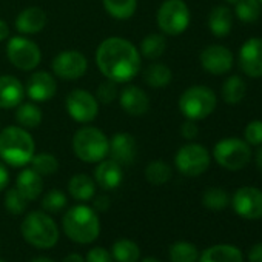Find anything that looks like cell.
Instances as JSON below:
<instances>
[{
	"mask_svg": "<svg viewBox=\"0 0 262 262\" xmlns=\"http://www.w3.org/2000/svg\"><path fill=\"white\" fill-rule=\"evenodd\" d=\"M96 63L106 79L126 83L141 71V53L123 37H108L97 47Z\"/></svg>",
	"mask_w": 262,
	"mask_h": 262,
	"instance_id": "obj_1",
	"label": "cell"
},
{
	"mask_svg": "<svg viewBox=\"0 0 262 262\" xmlns=\"http://www.w3.org/2000/svg\"><path fill=\"white\" fill-rule=\"evenodd\" d=\"M36 155V144L30 131L11 125L0 131V159L5 164L22 168L28 165Z\"/></svg>",
	"mask_w": 262,
	"mask_h": 262,
	"instance_id": "obj_2",
	"label": "cell"
},
{
	"mask_svg": "<svg viewBox=\"0 0 262 262\" xmlns=\"http://www.w3.org/2000/svg\"><path fill=\"white\" fill-rule=\"evenodd\" d=\"M62 227L65 234L77 244H91L100 234V221L94 208L88 205H74L71 207L63 219Z\"/></svg>",
	"mask_w": 262,
	"mask_h": 262,
	"instance_id": "obj_3",
	"label": "cell"
},
{
	"mask_svg": "<svg viewBox=\"0 0 262 262\" xmlns=\"http://www.w3.org/2000/svg\"><path fill=\"white\" fill-rule=\"evenodd\" d=\"M24 239L40 250L54 247L59 241V228L53 217L43 211H31L25 216L20 225Z\"/></svg>",
	"mask_w": 262,
	"mask_h": 262,
	"instance_id": "obj_4",
	"label": "cell"
},
{
	"mask_svg": "<svg viewBox=\"0 0 262 262\" xmlns=\"http://www.w3.org/2000/svg\"><path fill=\"white\" fill-rule=\"evenodd\" d=\"M74 155L86 164L103 161L110 151V139L96 126H82L73 136Z\"/></svg>",
	"mask_w": 262,
	"mask_h": 262,
	"instance_id": "obj_5",
	"label": "cell"
},
{
	"mask_svg": "<svg viewBox=\"0 0 262 262\" xmlns=\"http://www.w3.org/2000/svg\"><path fill=\"white\" fill-rule=\"evenodd\" d=\"M216 94L204 85L187 88L179 97V110L190 120H202L208 117L216 108Z\"/></svg>",
	"mask_w": 262,
	"mask_h": 262,
	"instance_id": "obj_6",
	"label": "cell"
},
{
	"mask_svg": "<svg viewBox=\"0 0 262 262\" xmlns=\"http://www.w3.org/2000/svg\"><path fill=\"white\" fill-rule=\"evenodd\" d=\"M214 161L225 170L237 171L247 167L251 159L250 145L237 138H227L219 141L213 148Z\"/></svg>",
	"mask_w": 262,
	"mask_h": 262,
	"instance_id": "obj_7",
	"label": "cell"
},
{
	"mask_svg": "<svg viewBox=\"0 0 262 262\" xmlns=\"http://www.w3.org/2000/svg\"><path fill=\"white\" fill-rule=\"evenodd\" d=\"M190 8L184 0H165L158 10V27L167 36H179L190 25Z\"/></svg>",
	"mask_w": 262,
	"mask_h": 262,
	"instance_id": "obj_8",
	"label": "cell"
},
{
	"mask_svg": "<svg viewBox=\"0 0 262 262\" xmlns=\"http://www.w3.org/2000/svg\"><path fill=\"white\" fill-rule=\"evenodd\" d=\"M8 60L20 71H33L42 60V51L36 42L24 36H14L7 43Z\"/></svg>",
	"mask_w": 262,
	"mask_h": 262,
	"instance_id": "obj_9",
	"label": "cell"
},
{
	"mask_svg": "<svg viewBox=\"0 0 262 262\" xmlns=\"http://www.w3.org/2000/svg\"><path fill=\"white\" fill-rule=\"evenodd\" d=\"M211 156L201 144H187L181 147L174 156V165L184 176L196 178L205 173L210 167Z\"/></svg>",
	"mask_w": 262,
	"mask_h": 262,
	"instance_id": "obj_10",
	"label": "cell"
},
{
	"mask_svg": "<svg viewBox=\"0 0 262 262\" xmlns=\"http://www.w3.org/2000/svg\"><path fill=\"white\" fill-rule=\"evenodd\" d=\"M65 106L70 117L79 123H90L99 114V102L94 94L85 90H71L67 94Z\"/></svg>",
	"mask_w": 262,
	"mask_h": 262,
	"instance_id": "obj_11",
	"label": "cell"
},
{
	"mask_svg": "<svg viewBox=\"0 0 262 262\" xmlns=\"http://www.w3.org/2000/svg\"><path fill=\"white\" fill-rule=\"evenodd\" d=\"M54 76L63 80H77L88 70L86 57L77 50H67L59 53L51 63Z\"/></svg>",
	"mask_w": 262,
	"mask_h": 262,
	"instance_id": "obj_12",
	"label": "cell"
},
{
	"mask_svg": "<svg viewBox=\"0 0 262 262\" xmlns=\"http://www.w3.org/2000/svg\"><path fill=\"white\" fill-rule=\"evenodd\" d=\"M236 214L244 219H260L262 217V191L254 187H242L236 190L231 199Z\"/></svg>",
	"mask_w": 262,
	"mask_h": 262,
	"instance_id": "obj_13",
	"label": "cell"
},
{
	"mask_svg": "<svg viewBox=\"0 0 262 262\" xmlns=\"http://www.w3.org/2000/svg\"><path fill=\"white\" fill-rule=\"evenodd\" d=\"M199 60L202 68L214 76L225 74L233 68V53L224 45H208L202 50Z\"/></svg>",
	"mask_w": 262,
	"mask_h": 262,
	"instance_id": "obj_14",
	"label": "cell"
},
{
	"mask_svg": "<svg viewBox=\"0 0 262 262\" xmlns=\"http://www.w3.org/2000/svg\"><path fill=\"white\" fill-rule=\"evenodd\" d=\"M239 67L242 73L253 79L262 77V39L251 37L239 50Z\"/></svg>",
	"mask_w": 262,
	"mask_h": 262,
	"instance_id": "obj_15",
	"label": "cell"
},
{
	"mask_svg": "<svg viewBox=\"0 0 262 262\" xmlns=\"http://www.w3.org/2000/svg\"><path fill=\"white\" fill-rule=\"evenodd\" d=\"M57 82L54 76L47 71H36L33 73L25 85V93L33 102H48L56 96Z\"/></svg>",
	"mask_w": 262,
	"mask_h": 262,
	"instance_id": "obj_16",
	"label": "cell"
},
{
	"mask_svg": "<svg viewBox=\"0 0 262 262\" xmlns=\"http://www.w3.org/2000/svg\"><path fill=\"white\" fill-rule=\"evenodd\" d=\"M117 99H119L120 108L129 116H135V117L144 116L150 110V97H148V94L142 88H139L136 85L123 86L119 91Z\"/></svg>",
	"mask_w": 262,
	"mask_h": 262,
	"instance_id": "obj_17",
	"label": "cell"
},
{
	"mask_svg": "<svg viewBox=\"0 0 262 262\" xmlns=\"http://www.w3.org/2000/svg\"><path fill=\"white\" fill-rule=\"evenodd\" d=\"M136 153H138V144L133 135L122 131V133H116L110 139L108 155L111 156L113 161H116L122 167L133 164L136 159Z\"/></svg>",
	"mask_w": 262,
	"mask_h": 262,
	"instance_id": "obj_18",
	"label": "cell"
},
{
	"mask_svg": "<svg viewBox=\"0 0 262 262\" xmlns=\"http://www.w3.org/2000/svg\"><path fill=\"white\" fill-rule=\"evenodd\" d=\"M25 96V85L17 77L11 74L0 76V108H16L24 102Z\"/></svg>",
	"mask_w": 262,
	"mask_h": 262,
	"instance_id": "obj_19",
	"label": "cell"
},
{
	"mask_svg": "<svg viewBox=\"0 0 262 262\" xmlns=\"http://www.w3.org/2000/svg\"><path fill=\"white\" fill-rule=\"evenodd\" d=\"M123 181L122 165L113 159H103L97 162L94 170V182L103 190H114Z\"/></svg>",
	"mask_w": 262,
	"mask_h": 262,
	"instance_id": "obj_20",
	"label": "cell"
},
{
	"mask_svg": "<svg viewBox=\"0 0 262 262\" xmlns=\"http://www.w3.org/2000/svg\"><path fill=\"white\" fill-rule=\"evenodd\" d=\"M47 13L39 8V7H30L25 8L24 11L19 13V16L16 17V30L20 34L25 36H31V34H37L40 33L45 25H47Z\"/></svg>",
	"mask_w": 262,
	"mask_h": 262,
	"instance_id": "obj_21",
	"label": "cell"
},
{
	"mask_svg": "<svg viewBox=\"0 0 262 262\" xmlns=\"http://www.w3.org/2000/svg\"><path fill=\"white\" fill-rule=\"evenodd\" d=\"M16 188L25 196L28 202L36 201L43 191V179L33 168H25L16 179Z\"/></svg>",
	"mask_w": 262,
	"mask_h": 262,
	"instance_id": "obj_22",
	"label": "cell"
},
{
	"mask_svg": "<svg viewBox=\"0 0 262 262\" xmlns=\"http://www.w3.org/2000/svg\"><path fill=\"white\" fill-rule=\"evenodd\" d=\"M208 28L213 36L225 37L233 28V14L227 7H214L208 16Z\"/></svg>",
	"mask_w": 262,
	"mask_h": 262,
	"instance_id": "obj_23",
	"label": "cell"
},
{
	"mask_svg": "<svg viewBox=\"0 0 262 262\" xmlns=\"http://www.w3.org/2000/svg\"><path fill=\"white\" fill-rule=\"evenodd\" d=\"M199 262H244L242 253L233 245H213L207 248L198 259Z\"/></svg>",
	"mask_w": 262,
	"mask_h": 262,
	"instance_id": "obj_24",
	"label": "cell"
},
{
	"mask_svg": "<svg viewBox=\"0 0 262 262\" xmlns=\"http://www.w3.org/2000/svg\"><path fill=\"white\" fill-rule=\"evenodd\" d=\"M68 191L76 201L86 202L96 194V182L88 174H74L68 182Z\"/></svg>",
	"mask_w": 262,
	"mask_h": 262,
	"instance_id": "obj_25",
	"label": "cell"
},
{
	"mask_svg": "<svg viewBox=\"0 0 262 262\" xmlns=\"http://www.w3.org/2000/svg\"><path fill=\"white\" fill-rule=\"evenodd\" d=\"M16 108V120L19 126L25 129H33L42 123V110L36 105V102H22Z\"/></svg>",
	"mask_w": 262,
	"mask_h": 262,
	"instance_id": "obj_26",
	"label": "cell"
},
{
	"mask_svg": "<svg viewBox=\"0 0 262 262\" xmlns=\"http://www.w3.org/2000/svg\"><path fill=\"white\" fill-rule=\"evenodd\" d=\"M111 256L117 262H138L141 257V248L139 245L126 237L117 239L111 247Z\"/></svg>",
	"mask_w": 262,
	"mask_h": 262,
	"instance_id": "obj_27",
	"label": "cell"
},
{
	"mask_svg": "<svg viewBox=\"0 0 262 262\" xmlns=\"http://www.w3.org/2000/svg\"><path fill=\"white\" fill-rule=\"evenodd\" d=\"M173 73L164 63H151L144 71V82L151 88H165L171 83Z\"/></svg>",
	"mask_w": 262,
	"mask_h": 262,
	"instance_id": "obj_28",
	"label": "cell"
},
{
	"mask_svg": "<svg viewBox=\"0 0 262 262\" xmlns=\"http://www.w3.org/2000/svg\"><path fill=\"white\" fill-rule=\"evenodd\" d=\"M105 11L117 20H128L138 10V0H102Z\"/></svg>",
	"mask_w": 262,
	"mask_h": 262,
	"instance_id": "obj_29",
	"label": "cell"
},
{
	"mask_svg": "<svg viewBox=\"0 0 262 262\" xmlns=\"http://www.w3.org/2000/svg\"><path fill=\"white\" fill-rule=\"evenodd\" d=\"M167 50V40L165 36L162 34H148L144 37V40L141 42V56H144L148 60H156L159 59Z\"/></svg>",
	"mask_w": 262,
	"mask_h": 262,
	"instance_id": "obj_30",
	"label": "cell"
},
{
	"mask_svg": "<svg viewBox=\"0 0 262 262\" xmlns=\"http://www.w3.org/2000/svg\"><path fill=\"white\" fill-rule=\"evenodd\" d=\"M244 96H245V82L239 76L227 77L222 85V99L230 105H236L244 99Z\"/></svg>",
	"mask_w": 262,
	"mask_h": 262,
	"instance_id": "obj_31",
	"label": "cell"
},
{
	"mask_svg": "<svg viewBox=\"0 0 262 262\" xmlns=\"http://www.w3.org/2000/svg\"><path fill=\"white\" fill-rule=\"evenodd\" d=\"M173 176L171 167L165 161H153L145 168V179L153 185H164Z\"/></svg>",
	"mask_w": 262,
	"mask_h": 262,
	"instance_id": "obj_32",
	"label": "cell"
},
{
	"mask_svg": "<svg viewBox=\"0 0 262 262\" xmlns=\"http://www.w3.org/2000/svg\"><path fill=\"white\" fill-rule=\"evenodd\" d=\"M198 259H199V251L188 241H179L170 247L171 262H198Z\"/></svg>",
	"mask_w": 262,
	"mask_h": 262,
	"instance_id": "obj_33",
	"label": "cell"
},
{
	"mask_svg": "<svg viewBox=\"0 0 262 262\" xmlns=\"http://www.w3.org/2000/svg\"><path fill=\"white\" fill-rule=\"evenodd\" d=\"M262 5L259 0H237L234 4V13L239 20L245 24H253L260 17Z\"/></svg>",
	"mask_w": 262,
	"mask_h": 262,
	"instance_id": "obj_34",
	"label": "cell"
},
{
	"mask_svg": "<svg viewBox=\"0 0 262 262\" xmlns=\"http://www.w3.org/2000/svg\"><path fill=\"white\" fill-rule=\"evenodd\" d=\"M30 164H31V168L34 171H37L42 178L43 176L56 174L57 170H59V161H57V158L54 155H50V153L34 155Z\"/></svg>",
	"mask_w": 262,
	"mask_h": 262,
	"instance_id": "obj_35",
	"label": "cell"
},
{
	"mask_svg": "<svg viewBox=\"0 0 262 262\" xmlns=\"http://www.w3.org/2000/svg\"><path fill=\"white\" fill-rule=\"evenodd\" d=\"M202 204L205 208L213 210V211H221L228 205V194L225 190L211 187L204 191L202 194Z\"/></svg>",
	"mask_w": 262,
	"mask_h": 262,
	"instance_id": "obj_36",
	"label": "cell"
},
{
	"mask_svg": "<svg viewBox=\"0 0 262 262\" xmlns=\"http://www.w3.org/2000/svg\"><path fill=\"white\" fill-rule=\"evenodd\" d=\"M28 201L25 199V196L14 187L10 188L5 194V207L11 214H22L27 210Z\"/></svg>",
	"mask_w": 262,
	"mask_h": 262,
	"instance_id": "obj_37",
	"label": "cell"
},
{
	"mask_svg": "<svg viewBox=\"0 0 262 262\" xmlns=\"http://www.w3.org/2000/svg\"><path fill=\"white\" fill-rule=\"evenodd\" d=\"M42 207L45 211L59 213L67 207V196L60 190H50L42 199Z\"/></svg>",
	"mask_w": 262,
	"mask_h": 262,
	"instance_id": "obj_38",
	"label": "cell"
},
{
	"mask_svg": "<svg viewBox=\"0 0 262 262\" xmlns=\"http://www.w3.org/2000/svg\"><path fill=\"white\" fill-rule=\"evenodd\" d=\"M117 96H119L117 83L113 82V80H110V79H106L105 82H102V83L97 86L96 94H94V97L97 99V102H99V103H103V105L111 103L113 100L117 99Z\"/></svg>",
	"mask_w": 262,
	"mask_h": 262,
	"instance_id": "obj_39",
	"label": "cell"
},
{
	"mask_svg": "<svg viewBox=\"0 0 262 262\" xmlns=\"http://www.w3.org/2000/svg\"><path fill=\"white\" fill-rule=\"evenodd\" d=\"M244 138L248 145H262V120H251L245 126Z\"/></svg>",
	"mask_w": 262,
	"mask_h": 262,
	"instance_id": "obj_40",
	"label": "cell"
},
{
	"mask_svg": "<svg viewBox=\"0 0 262 262\" xmlns=\"http://www.w3.org/2000/svg\"><path fill=\"white\" fill-rule=\"evenodd\" d=\"M85 262H113L111 253L103 247H94L88 251Z\"/></svg>",
	"mask_w": 262,
	"mask_h": 262,
	"instance_id": "obj_41",
	"label": "cell"
},
{
	"mask_svg": "<svg viewBox=\"0 0 262 262\" xmlns=\"http://www.w3.org/2000/svg\"><path fill=\"white\" fill-rule=\"evenodd\" d=\"M181 135H182V138L187 139V141L194 139V138L199 135V128H198V125H196V120L187 119V122H184L182 126H181Z\"/></svg>",
	"mask_w": 262,
	"mask_h": 262,
	"instance_id": "obj_42",
	"label": "cell"
},
{
	"mask_svg": "<svg viewBox=\"0 0 262 262\" xmlns=\"http://www.w3.org/2000/svg\"><path fill=\"white\" fill-rule=\"evenodd\" d=\"M248 262H262V242H259L250 248Z\"/></svg>",
	"mask_w": 262,
	"mask_h": 262,
	"instance_id": "obj_43",
	"label": "cell"
},
{
	"mask_svg": "<svg viewBox=\"0 0 262 262\" xmlns=\"http://www.w3.org/2000/svg\"><path fill=\"white\" fill-rule=\"evenodd\" d=\"M94 208L97 211H106L110 208V198L105 194H100L94 199Z\"/></svg>",
	"mask_w": 262,
	"mask_h": 262,
	"instance_id": "obj_44",
	"label": "cell"
},
{
	"mask_svg": "<svg viewBox=\"0 0 262 262\" xmlns=\"http://www.w3.org/2000/svg\"><path fill=\"white\" fill-rule=\"evenodd\" d=\"M8 182H10V173L7 167L0 162V191H4L8 187Z\"/></svg>",
	"mask_w": 262,
	"mask_h": 262,
	"instance_id": "obj_45",
	"label": "cell"
},
{
	"mask_svg": "<svg viewBox=\"0 0 262 262\" xmlns=\"http://www.w3.org/2000/svg\"><path fill=\"white\" fill-rule=\"evenodd\" d=\"M10 37V27L5 20L0 19V42H4Z\"/></svg>",
	"mask_w": 262,
	"mask_h": 262,
	"instance_id": "obj_46",
	"label": "cell"
},
{
	"mask_svg": "<svg viewBox=\"0 0 262 262\" xmlns=\"http://www.w3.org/2000/svg\"><path fill=\"white\" fill-rule=\"evenodd\" d=\"M62 262H85V259L79 253H70L63 257Z\"/></svg>",
	"mask_w": 262,
	"mask_h": 262,
	"instance_id": "obj_47",
	"label": "cell"
},
{
	"mask_svg": "<svg viewBox=\"0 0 262 262\" xmlns=\"http://www.w3.org/2000/svg\"><path fill=\"white\" fill-rule=\"evenodd\" d=\"M256 165H257L259 171L262 173V147L256 151Z\"/></svg>",
	"mask_w": 262,
	"mask_h": 262,
	"instance_id": "obj_48",
	"label": "cell"
},
{
	"mask_svg": "<svg viewBox=\"0 0 262 262\" xmlns=\"http://www.w3.org/2000/svg\"><path fill=\"white\" fill-rule=\"evenodd\" d=\"M30 262H54V260L50 259V257H34V259H31Z\"/></svg>",
	"mask_w": 262,
	"mask_h": 262,
	"instance_id": "obj_49",
	"label": "cell"
},
{
	"mask_svg": "<svg viewBox=\"0 0 262 262\" xmlns=\"http://www.w3.org/2000/svg\"><path fill=\"white\" fill-rule=\"evenodd\" d=\"M141 262H161V260L156 259V257H145V259H142Z\"/></svg>",
	"mask_w": 262,
	"mask_h": 262,
	"instance_id": "obj_50",
	"label": "cell"
},
{
	"mask_svg": "<svg viewBox=\"0 0 262 262\" xmlns=\"http://www.w3.org/2000/svg\"><path fill=\"white\" fill-rule=\"evenodd\" d=\"M225 2H228V4H233V5H234V4L237 2V0H225Z\"/></svg>",
	"mask_w": 262,
	"mask_h": 262,
	"instance_id": "obj_51",
	"label": "cell"
},
{
	"mask_svg": "<svg viewBox=\"0 0 262 262\" xmlns=\"http://www.w3.org/2000/svg\"><path fill=\"white\" fill-rule=\"evenodd\" d=\"M259 4H260V5H262V0H259Z\"/></svg>",
	"mask_w": 262,
	"mask_h": 262,
	"instance_id": "obj_52",
	"label": "cell"
},
{
	"mask_svg": "<svg viewBox=\"0 0 262 262\" xmlns=\"http://www.w3.org/2000/svg\"><path fill=\"white\" fill-rule=\"evenodd\" d=\"M0 262H5V260H2V259H0Z\"/></svg>",
	"mask_w": 262,
	"mask_h": 262,
	"instance_id": "obj_53",
	"label": "cell"
}]
</instances>
